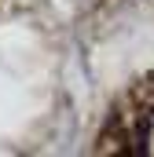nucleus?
I'll return each instance as SVG.
<instances>
[{
    "mask_svg": "<svg viewBox=\"0 0 154 157\" xmlns=\"http://www.w3.org/2000/svg\"><path fill=\"white\" fill-rule=\"evenodd\" d=\"M132 150L140 154H154V102L136 113V128H132Z\"/></svg>",
    "mask_w": 154,
    "mask_h": 157,
    "instance_id": "nucleus-1",
    "label": "nucleus"
}]
</instances>
